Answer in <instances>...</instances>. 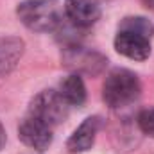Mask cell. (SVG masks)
Here are the masks:
<instances>
[{"label": "cell", "mask_w": 154, "mask_h": 154, "mask_svg": "<svg viewBox=\"0 0 154 154\" xmlns=\"http://www.w3.org/2000/svg\"><path fill=\"white\" fill-rule=\"evenodd\" d=\"M68 106L70 104L61 97L59 91H56V90H41L31 100L29 115L36 116L38 120L45 122L47 125L54 127V125L61 124L66 118Z\"/></svg>", "instance_id": "obj_3"}, {"label": "cell", "mask_w": 154, "mask_h": 154, "mask_svg": "<svg viewBox=\"0 0 154 154\" xmlns=\"http://www.w3.org/2000/svg\"><path fill=\"white\" fill-rule=\"evenodd\" d=\"M142 91L140 79L134 72L125 68H116L109 72L102 86V99L109 108H124L133 104Z\"/></svg>", "instance_id": "obj_2"}, {"label": "cell", "mask_w": 154, "mask_h": 154, "mask_svg": "<svg viewBox=\"0 0 154 154\" xmlns=\"http://www.w3.org/2000/svg\"><path fill=\"white\" fill-rule=\"evenodd\" d=\"M25 52V43L18 36L0 38V75L9 74L22 59Z\"/></svg>", "instance_id": "obj_9"}, {"label": "cell", "mask_w": 154, "mask_h": 154, "mask_svg": "<svg viewBox=\"0 0 154 154\" xmlns=\"http://www.w3.org/2000/svg\"><path fill=\"white\" fill-rule=\"evenodd\" d=\"M149 39L151 38L131 32V31H118L115 38V50L133 61H145L151 56Z\"/></svg>", "instance_id": "obj_6"}, {"label": "cell", "mask_w": 154, "mask_h": 154, "mask_svg": "<svg viewBox=\"0 0 154 154\" xmlns=\"http://www.w3.org/2000/svg\"><path fill=\"white\" fill-rule=\"evenodd\" d=\"M63 63L68 68L75 70V74L84 72V74L95 75V74H99L102 70L106 59L100 54H97L93 50H86V48L79 47L75 43L72 47H66V50L63 54Z\"/></svg>", "instance_id": "obj_5"}, {"label": "cell", "mask_w": 154, "mask_h": 154, "mask_svg": "<svg viewBox=\"0 0 154 154\" xmlns=\"http://www.w3.org/2000/svg\"><path fill=\"white\" fill-rule=\"evenodd\" d=\"M120 31H131V32H136V34L152 38L154 25H152L151 20H147V18H143V16H127V18L122 20Z\"/></svg>", "instance_id": "obj_11"}, {"label": "cell", "mask_w": 154, "mask_h": 154, "mask_svg": "<svg viewBox=\"0 0 154 154\" xmlns=\"http://www.w3.org/2000/svg\"><path fill=\"white\" fill-rule=\"evenodd\" d=\"M59 93L70 106H82L86 100V86L82 77L79 74L66 75L59 84Z\"/></svg>", "instance_id": "obj_10"}, {"label": "cell", "mask_w": 154, "mask_h": 154, "mask_svg": "<svg viewBox=\"0 0 154 154\" xmlns=\"http://www.w3.org/2000/svg\"><path fill=\"white\" fill-rule=\"evenodd\" d=\"M65 14L75 27L86 29L100 18V4L97 0H66Z\"/></svg>", "instance_id": "obj_7"}, {"label": "cell", "mask_w": 154, "mask_h": 154, "mask_svg": "<svg viewBox=\"0 0 154 154\" xmlns=\"http://www.w3.org/2000/svg\"><path fill=\"white\" fill-rule=\"evenodd\" d=\"M4 145H5V131H4V125L0 122V151L4 149Z\"/></svg>", "instance_id": "obj_13"}, {"label": "cell", "mask_w": 154, "mask_h": 154, "mask_svg": "<svg viewBox=\"0 0 154 154\" xmlns=\"http://www.w3.org/2000/svg\"><path fill=\"white\" fill-rule=\"evenodd\" d=\"M18 138L22 140L23 145H27L38 152H43L52 143V127L38 120L36 116L29 115L18 125Z\"/></svg>", "instance_id": "obj_4"}, {"label": "cell", "mask_w": 154, "mask_h": 154, "mask_svg": "<svg viewBox=\"0 0 154 154\" xmlns=\"http://www.w3.org/2000/svg\"><path fill=\"white\" fill-rule=\"evenodd\" d=\"M16 16L34 32H52L63 23V11L57 0H23L16 7Z\"/></svg>", "instance_id": "obj_1"}, {"label": "cell", "mask_w": 154, "mask_h": 154, "mask_svg": "<svg viewBox=\"0 0 154 154\" xmlns=\"http://www.w3.org/2000/svg\"><path fill=\"white\" fill-rule=\"evenodd\" d=\"M136 122H138V127H140V131H142L143 134L154 138V108H145V109H142V111L138 113Z\"/></svg>", "instance_id": "obj_12"}, {"label": "cell", "mask_w": 154, "mask_h": 154, "mask_svg": "<svg viewBox=\"0 0 154 154\" xmlns=\"http://www.w3.org/2000/svg\"><path fill=\"white\" fill-rule=\"evenodd\" d=\"M100 127V118L99 116H88L81 122V125L72 133V136L66 142V149L72 154L86 152L93 147L95 136Z\"/></svg>", "instance_id": "obj_8"}]
</instances>
